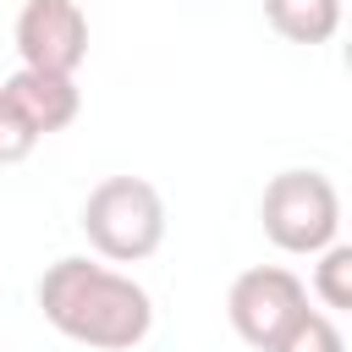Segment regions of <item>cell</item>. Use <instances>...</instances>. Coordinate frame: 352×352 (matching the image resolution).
I'll use <instances>...</instances> for the list:
<instances>
[{
	"label": "cell",
	"mask_w": 352,
	"mask_h": 352,
	"mask_svg": "<svg viewBox=\"0 0 352 352\" xmlns=\"http://www.w3.org/2000/svg\"><path fill=\"white\" fill-rule=\"evenodd\" d=\"M38 308L66 341H77L88 352H132L154 330L148 292L132 275L104 270V264L77 258V253L55 258L38 275Z\"/></svg>",
	"instance_id": "obj_1"
},
{
	"label": "cell",
	"mask_w": 352,
	"mask_h": 352,
	"mask_svg": "<svg viewBox=\"0 0 352 352\" xmlns=\"http://www.w3.org/2000/svg\"><path fill=\"white\" fill-rule=\"evenodd\" d=\"M88 248L110 264H138L165 242V198L143 176H104L77 214Z\"/></svg>",
	"instance_id": "obj_2"
},
{
	"label": "cell",
	"mask_w": 352,
	"mask_h": 352,
	"mask_svg": "<svg viewBox=\"0 0 352 352\" xmlns=\"http://www.w3.org/2000/svg\"><path fill=\"white\" fill-rule=\"evenodd\" d=\"M258 226L280 253H324L341 231V192L324 170H280L258 198Z\"/></svg>",
	"instance_id": "obj_3"
},
{
	"label": "cell",
	"mask_w": 352,
	"mask_h": 352,
	"mask_svg": "<svg viewBox=\"0 0 352 352\" xmlns=\"http://www.w3.org/2000/svg\"><path fill=\"white\" fill-rule=\"evenodd\" d=\"M308 308V286L286 270V264H253L231 280L226 292V319L231 330L253 346V352H270L275 336Z\"/></svg>",
	"instance_id": "obj_4"
},
{
	"label": "cell",
	"mask_w": 352,
	"mask_h": 352,
	"mask_svg": "<svg viewBox=\"0 0 352 352\" xmlns=\"http://www.w3.org/2000/svg\"><path fill=\"white\" fill-rule=\"evenodd\" d=\"M16 55L28 72L77 77L88 60V16L77 0H22L16 11Z\"/></svg>",
	"instance_id": "obj_5"
},
{
	"label": "cell",
	"mask_w": 352,
	"mask_h": 352,
	"mask_svg": "<svg viewBox=\"0 0 352 352\" xmlns=\"http://www.w3.org/2000/svg\"><path fill=\"white\" fill-rule=\"evenodd\" d=\"M0 94L22 110V121H28L38 138L72 126L77 110H82V88H77V77H55V72H28V66H16V72L0 82Z\"/></svg>",
	"instance_id": "obj_6"
},
{
	"label": "cell",
	"mask_w": 352,
	"mask_h": 352,
	"mask_svg": "<svg viewBox=\"0 0 352 352\" xmlns=\"http://www.w3.org/2000/svg\"><path fill=\"white\" fill-rule=\"evenodd\" d=\"M264 22L286 44H330L341 28V0H264Z\"/></svg>",
	"instance_id": "obj_7"
},
{
	"label": "cell",
	"mask_w": 352,
	"mask_h": 352,
	"mask_svg": "<svg viewBox=\"0 0 352 352\" xmlns=\"http://www.w3.org/2000/svg\"><path fill=\"white\" fill-rule=\"evenodd\" d=\"M270 352H346V336H341V324H336L330 314L302 308V314L275 336V346H270Z\"/></svg>",
	"instance_id": "obj_8"
},
{
	"label": "cell",
	"mask_w": 352,
	"mask_h": 352,
	"mask_svg": "<svg viewBox=\"0 0 352 352\" xmlns=\"http://www.w3.org/2000/svg\"><path fill=\"white\" fill-rule=\"evenodd\" d=\"M319 264H314V297L324 302V308H336V314H346L352 308V248L346 242H330L324 253H314Z\"/></svg>",
	"instance_id": "obj_9"
},
{
	"label": "cell",
	"mask_w": 352,
	"mask_h": 352,
	"mask_svg": "<svg viewBox=\"0 0 352 352\" xmlns=\"http://www.w3.org/2000/svg\"><path fill=\"white\" fill-rule=\"evenodd\" d=\"M38 148V132L22 121V110L0 94V165H22L28 154Z\"/></svg>",
	"instance_id": "obj_10"
}]
</instances>
